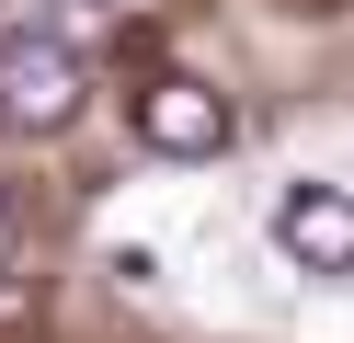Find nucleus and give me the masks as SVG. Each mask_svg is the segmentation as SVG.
I'll use <instances>...</instances> for the list:
<instances>
[{
	"instance_id": "f03ea898",
	"label": "nucleus",
	"mask_w": 354,
	"mask_h": 343,
	"mask_svg": "<svg viewBox=\"0 0 354 343\" xmlns=\"http://www.w3.org/2000/svg\"><path fill=\"white\" fill-rule=\"evenodd\" d=\"M274 252L297 274H354V195L343 183H286L274 195Z\"/></svg>"
},
{
	"instance_id": "7ed1b4c3",
	"label": "nucleus",
	"mask_w": 354,
	"mask_h": 343,
	"mask_svg": "<svg viewBox=\"0 0 354 343\" xmlns=\"http://www.w3.org/2000/svg\"><path fill=\"white\" fill-rule=\"evenodd\" d=\"M138 137L160 160H217L229 149V91H206V80H149L138 91Z\"/></svg>"
},
{
	"instance_id": "20e7f679",
	"label": "nucleus",
	"mask_w": 354,
	"mask_h": 343,
	"mask_svg": "<svg viewBox=\"0 0 354 343\" xmlns=\"http://www.w3.org/2000/svg\"><path fill=\"white\" fill-rule=\"evenodd\" d=\"M12 240H24V218H12V195H0V274H12Z\"/></svg>"
},
{
	"instance_id": "f257e3e1",
	"label": "nucleus",
	"mask_w": 354,
	"mask_h": 343,
	"mask_svg": "<svg viewBox=\"0 0 354 343\" xmlns=\"http://www.w3.org/2000/svg\"><path fill=\"white\" fill-rule=\"evenodd\" d=\"M80 46L57 35V23H24V35H0V126H24V137H57L80 114Z\"/></svg>"
}]
</instances>
